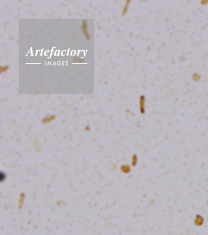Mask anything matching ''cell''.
Masks as SVG:
<instances>
[{
    "instance_id": "cell-1",
    "label": "cell",
    "mask_w": 208,
    "mask_h": 235,
    "mask_svg": "<svg viewBox=\"0 0 208 235\" xmlns=\"http://www.w3.org/2000/svg\"><path fill=\"white\" fill-rule=\"evenodd\" d=\"M87 26H88V25H87V23H86V20H83V23H82V30H83V33H84V36H86V39H90V37H89V33H88V31Z\"/></svg>"
},
{
    "instance_id": "cell-2",
    "label": "cell",
    "mask_w": 208,
    "mask_h": 235,
    "mask_svg": "<svg viewBox=\"0 0 208 235\" xmlns=\"http://www.w3.org/2000/svg\"><path fill=\"white\" fill-rule=\"evenodd\" d=\"M54 118H55V116H50L49 118H44V120H43V123L49 122V121H51L53 120Z\"/></svg>"
},
{
    "instance_id": "cell-3",
    "label": "cell",
    "mask_w": 208,
    "mask_h": 235,
    "mask_svg": "<svg viewBox=\"0 0 208 235\" xmlns=\"http://www.w3.org/2000/svg\"><path fill=\"white\" fill-rule=\"evenodd\" d=\"M8 70V66H5L1 67V73H3V72L6 71H7Z\"/></svg>"
},
{
    "instance_id": "cell-4",
    "label": "cell",
    "mask_w": 208,
    "mask_h": 235,
    "mask_svg": "<svg viewBox=\"0 0 208 235\" xmlns=\"http://www.w3.org/2000/svg\"><path fill=\"white\" fill-rule=\"evenodd\" d=\"M127 3H128V2H126V4L125 5V7H124V10H123V15H124V14L126 13V10H127Z\"/></svg>"
}]
</instances>
